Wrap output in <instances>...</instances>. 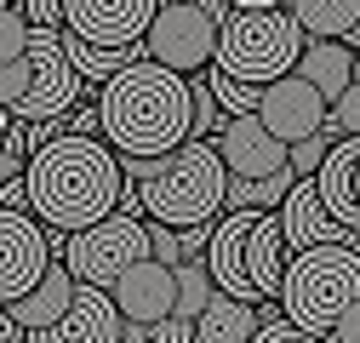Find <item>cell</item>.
<instances>
[{"label": "cell", "mask_w": 360, "mask_h": 343, "mask_svg": "<svg viewBox=\"0 0 360 343\" xmlns=\"http://www.w3.org/2000/svg\"><path fill=\"white\" fill-rule=\"evenodd\" d=\"M0 297H6V309L12 304H23V297H34L40 292V280H46L58 264H63V246L69 240H58V235H46L29 212H0Z\"/></svg>", "instance_id": "9c48e42d"}, {"label": "cell", "mask_w": 360, "mask_h": 343, "mask_svg": "<svg viewBox=\"0 0 360 343\" xmlns=\"http://www.w3.org/2000/svg\"><path fill=\"white\" fill-rule=\"evenodd\" d=\"M235 6H223V0H166L143 52L149 63L172 69V75H212L217 69V46H223V23H229Z\"/></svg>", "instance_id": "8992f818"}, {"label": "cell", "mask_w": 360, "mask_h": 343, "mask_svg": "<svg viewBox=\"0 0 360 343\" xmlns=\"http://www.w3.org/2000/svg\"><path fill=\"white\" fill-rule=\"evenodd\" d=\"M29 206L52 235L75 240L86 229L109 224L126 200L120 155L103 138H58L29 160Z\"/></svg>", "instance_id": "6da1fadb"}, {"label": "cell", "mask_w": 360, "mask_h": 343, "mask_svg": "<svg viewBox=\"0 0 360 343\" xmlns=\"http://www.w3.org/2000/svg\"><path fill=\"white\" fill-rule=\"evenodd\" d=\"M160 6L149 0H69V34H80L86 46H103V52H131L143 46L149 29H155Z\"/></svg>", "instance_id": "30bf717a"}, {"label": "cell", "mask_w": 360, "mask_h": 343, "mask_svg": "<svg viewBox=\"0 0 360 343\" xmlns=\"http://www.w3.org/2000/svg\"><path fill=\"white\" fill-rule=\"evenodd\" d=\"M80 69L69 63V46H63V29H34V46H29V92L18 109V120L40 126V120H69L80 109Z\"/></svg>", "instance_id": "ba28073f"}, {"label": "cell", "mask_w": 360, "mask_h": 343, "mask_svg": "<svg viewBox=\"0 0 360 343\" xmlns=\"http://www.w3.org/2000/svg\"><path fill=\"white\" fill-rule=\"evenodd\" d=\"M75 292H80V280L69 275V264H58L46 280H40V292H34V297H23V304H12V309H6V321H18L29 337H34V332H52V326L75 309Z\"/></svg>", "instance_id": "ffe728a7"}, {"label": "cell", "mask_w": 360, "mask_h": 343, "mask_svg": "<svg viewBox=\"0 0 360 343\" xmlns=\"http://www.w3.org/2000/svg\"><path fill=\"white\" fill-rule=\"evenodd\" d=\"M326 343H332V337H326Z\"/></svg>", "instance_id": "e575fe53"}, {"label": "cell", "mask_w": 360, "mask_h": 343, "mask_svg": "<svg viewBox=\"0 0 360 343\" xmlns=\"http://www.w3.org/2000/svg\"><path fill=\"white\" fill-rule=\"evenodd\" d=\"M109 297H115L126 326H160V321L177 315V269L160 264V257H149V264H138Z\"/></svg>", "instance_id": "4fadbf2b"}, {"label": "cell", "mask_w": 360, "mask_h": 343, "mask_svg": "<svg viewBox=\"0 0 360 343\" xmlns=\"http://www.w3.org/2000/svg\"><path fill=\"white\" fill-rule=\"evenodd\" d=\"M303 52H309V34L297 29L292 6H235L223 23L217 69L269 92L275 80L303 69Z\"/></svg>", "instance_id": "277c9868"}, {"label": "cell", "mask_w": 360, "mask_h": 343, "mask_svg": "<svg viewBox=\"0 0 360 343\" xmlns=\"http://www.w3.org/2000/svg\"><path fill=\"white\" fill-rule=\"evenodd\" d=\"M263 332V309L257 304H235L217 292V304L195 321V343H257Z\"/></svg>", "instance_id": "44dd1931"}, {"label": "cell", "mask_w": 360, "mask_h": 343, "mask_svg": "<svg viewBox=\"0 0 360 343\" xmlns=\"http://www.w3.org/2000/svg\"><path fill=\"white\" fill-rule=\"evenodd\" d=\"M229 126H235V120L223 115V103H217V92H212V80L200 75V80H195V143H217Z\"/></svg>", "instance_id": "484cf974"}, {"label": "cell", "mask_w": 360, "mask_h": 343, "mask_svg": "<svg viewBox=\"0 0 360 343\" xmlns=\"http://www.w3.org/2000/svg\"><path fill=\"white\" fill-rule=\"evenodd\" d=\"M297 183H303L297 172H281V178H263V183L235 178V183H229V212H269V206H286Z\"/></svg>", "instance_id": "603a6c76"}, {"label": "cell", "mask_w": 360, "mask_h": 343, "mask_svg": "<svg viewBox=\"0 0 360 343\" xmlns=\"http://www.w3.org/2000/svg\"><path fill=\"white\" fill-rule=\"evenodd\" d=\"M29 206V183H0V212H23Z\"/></svg>", "instance_id": "4dcf8cb0"}, {"label": "cell", "mask_w": 360, "mask_h": 343, "mask_svg": "<svg viewBox=\"0 0 360 343\" xmlns=\"http://www.w3.org/2000/svg\"><path fill=\"white\" fill-rule=\"evenodd\" d=\"M0 343H29V332L18 321H0Z\"/></svg>", "instance_id": "d6a6232c"}, {"label": "cell", "mask_w": 360, "mask_h": 343, "mask_svg": "<svg viewBox=\"0 0 360 343\" xmlns=\"http://www.w3.org/2000/svg\"><path fill=\"white\" fill-rule=\"evenodd\" d=\"M217 304V280L206 264H184L177 269V321H200Z\"/></svg>", "instance_id": "cb8c5ba5"}, {"label": "cell", "mask_w": 360, "mask_h": 343, "mask_svg": "<svg viewBox=\"0 0 360 343\" xmlns=\"http://www.w3.org/2000/svg\"><path fill=\"white\" fill-rule=\"evenodd\" d=\"M292 18L309 40H343L349 46V34L360 29V0H297Z\"/></svg>", "instance_id": "7402d4cb"}, {"label": "cell", "mask_w": 360, "mask_h": 343, "mask_svg": "<svg viewBox=\"0 0 360 343\" xmlns=\"http://www.w3.org/2000/svg\"><path fill=\"white\" fill-rule=\"evenodd\" d=\"M257 343H321V337H309L303 326H292L286 309H263V332H257Z\"/></svg>", "instance_id": "83f0119b"}, {"label": "cell", "mask_w": 360, "mask_h": 343, "mask_svg": "<svg viewBox=\"0 0 360 343\" xmlns=\"http://www.w3.org/2000/svg\"><path fill=\"white\" fill-rule=\"evenodd\" d=\"M257 218H263V212H229V218L217 224L212 252H206V269H212L217 292L235 297V304H257V297H263V292L252 286V275H246V240H252Z\"/></svg>", "instance_id": "9a60e30c"}, {"label": "cell", "mask_w": 360, "mask_h": 343, "mask_svg": "<svg viewBox=\"0 0 360 343\" xmlns=\"http://www.w3.org/2000/svg\"><path fill=\"white\" fill-rule=\"evenodd\" d=\"M314 183H321V200H326L332 218L360 235V138H343L326 155V166H321V178H314Z\"/></svg>", "instance_id": "e0dca14e"}, {"label": "cell", "mask_w": 360, "mask_h": 343, "mask_svg": "<svg viewBox=\"0 0 360 343\" xmlns=\"http://www.w3.org/2000/svg\"><path fill=\"white\" fill-rule=\"evenodd\" d=\"M206 80H212V92H217V103H223V115H229V120H246V115L263 109V86H246V80L223 75V69H212Z\"/></svg>", "instance_id": "d4e9b609"}, {"label": "cell", "mask_w": 360, "mask_h": 343, "mask_svg": "<svg viewBox=\"0 0 360 343\" xmlns=\"http://www.w3.org/2000/svg\"><path fill=\"white\" fill-rule=\"evenodd\" d=\"M69 138H103V115H98V103H80V109L69 115Z\"/></svg>", "instance_id": "f546056e"}, {"label": "cell", "mask_w": 360, "mask_h": 343, "mask_svg": "<svg viewBox=\"0 0 360 343\" xmlns=\"http://www.w3.org/2000/svg\"><path fill=\"white\" fill-rule=\"evenodd\" d=\"M286 252H292V246H286V229H281V212H263L257 229H252V240H246V275H252V286H257L263 297H281L286 269H292Z\"/></svg>", "instance_id": "ac0fdd59"}, {"label": "cell", "mask_w": 360, "mask_h": 343, "mask_svg": "<svg viewBox=\"0 0 360 343\" xmlns=\"http://www.w3.org/2000/svg\"><path fill=\"white\" fill-rule=\"evenodd\" d=\"M281 229H286L292 257H303V252H321V246H360V235H354V229H343V224L332 218V212H326L321 183H314V178H303V183L292 189V200L281 206Z\"/></svg>", "instance_id": "7c38bea8"}, {"label": "cell", "mask_w": 360, "mask_h": 343, "mask_svg": "<svg viewBox=\"0 0 360 343\" xmlns=\"http://www.w3.org/2000/svg\"><path fill=\"white\" fill-rule=\"evenodd\" d=\"M354 304H360V246H321V252L292 257L286 286H281V309L292 326L326 343Z\"/></svg>", "instance_id": "5b68a950"}, {"label": "cell", "mask_w": 360, "mask_h": 343, "mask_svg": "<svg viewBox=\"0 0 360 343\" xmlns=\"http://www.w3.org/2000/svg\"><path fill=\"white\" fill-rule=\"evenodd\" d=\"M257 120L275 132L286 149H297V143H309V138H321L326 126H332V103L314 92V86L303 80V75H286V80H275L263 92V109H257Z\"/></svg>", "instance_id": "8fae6325"}, {"label": "cell", "mask_w": 360, "mask_h": 343, "mask_svg": "<svg viewBox=\"0 0 360 343\" xmlns=\"http://www.w3.org/2000/svg\"><path fill=\"white\" fill-rule=\"evenodd\" d=\"M354 58H360V52H354Z\"/></svg>", "instance_id": "836d02e7"}, {"label": "cell", "mask_w": 360, "mask_h": 343, "mask_svg": "<svg viewBox=\"0 0 360 343\" xmlns=\"http://www.w3.org/2000/svg\"><path fill=\"white\" fill-rule=\"evenodd\" d=\"M217 155H223V166L235 172V178H252V183H263V178H281V172H292V149L269 132V126L257 120V115H246V120H235L229 132L217 138Z\"/></svg>", "instance_id": "5bb4252c"}, {"label": "cell", "mask_w": 360, "mask_h": 343, "mask_svg": "<svg viewBox=\"0 0 360 343\" xmlns=\"http://www.w3.org/2000/svg\"><path fill=\"white\" fill-rule=\"evenodd\" d=\"M29 46H34L29 12H23V6H6V12H0V58L18 63V58H29Z\"/></svg>", "instance_id": "4316f807"}, {"label": "cell", "mask_w": 360, "mask_h": 343, "mask_svg": "<svg viewBox=\"0 0 360 343\" xmlns=\"http://www.w3.org/2000/svg\"><path fill=\"white\" fill-rule=\"evenodd\" d=\"M297 75H303L326 103H343L349 86L360 80V58L343 46V40H309V52H303V69H297Z\"/></svg>", "instance_id": "d6986e66"}, {"label": "cell", "mask_w": 360, "mask_h": 343, "mask_svg": "<svg viewBox=\"0 0 360 343\" xmlns=\"http://www.w3.org/2000/svg\"><path fill=\"white\" fill-rule=\"evenodd\" d=\"M103 143L126 160H166L195 143V80L160 63H138L98 92Z\"/></svg>", "instance_id": "7a4b0ae2"}, {"label": "cell", "mask_w": 360, "mask_h": 343, "mask_svg": "<svg viewBox=\"0 0 360 343\" xmlns=\"http://www.w3.org/2000/svg\"><path fill=\"white\" fill-rule=\"evenodd\" d=\"M29 343H126V321H120V309H115L109 292L80 286L75 292V309L52 332H34Z\"/></svg>", "instance_id": "2e32d148"}, {"label": "cell", "mask_w": 360, "mask_h": 343, "mask_svg": "<svg viewBox=\"0 0 360 343\" xmlns=\"http://www.w3.org/2000/svg\"><path fill=\"white\" fill-rule=\"evenodd\" d=\"M332 138H360V80L349 86L343 103H332Z\"/></svg>", "instance_id": "f1b7e54d"}, {"label": "cell", "mask_w": 360, "mask_h": 343, "mask_svg": "<svg viewBox=\"0 0 360 343\" xmlns=\"http://www.w3.org/2000/svg\"><path fill=\"white\" fill-rule=\"evenodd\" d=\"M155 257V240H149V224L131 218V212H115L109 224L86 229L63 246V264L80 286H98V292H115L138 264H149Z\"/></svg>", "instance_id": "52a82bcc"}, {"label": "cell", "mask_w": 360, "mask_h": 343, "mask_svg": "<svg viewBox=\"0 0 360 343\" xmlns=\"http://www.w3.org/2000/svg\"><path fill=\"white\" fill-rule=\"evenodd\" d=\"M229 183H235V172L223 166L217 143H184L143 183V218L166 224L177 235L200 229V224H223L217 212H229Z\"/></svg>", "instance_id": "3957f363"}, {"label": "cell", "mask_w": 360, "mask_h": 343, "mask_svg": "<svg viewBox=\"0 0 360 343\" xmlns=\"http://www.w3.org/2000/svg\"><path fill=\"white\" fill-rule=\"evenodd\" d=\"M332 343H360V304H354V309L343 315V326L332 332Z\"/></svg>", "instance_id": "1f68e13d"}]
</instances>
